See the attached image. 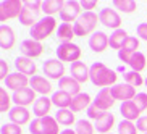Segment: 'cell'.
Returning a JSON list of instances; mask_svg holds the SVG:
<instances>
[{"mask_svg":"<svg viewBox=\"0 0 147 134\" xmlns=\"http://www.w3.org/2000/svg\"><path fill=\"white\" fill-rule=\"evenodd\" d=\"M55 120L58 121L60 126H73L74 123H78L76 118H74V112H71L69 108H63V110H58L55 115Z\"/></svg>","mask_w":147,"mask_h":134,"instance_id":"obj_29","label":"cell"},{"mask_svg":"<svg viewBox=\"0 0 147 134\" xmlns=\"http://www.w3.org/2000/svg\"><path fill=\"white\" fill-rule=\"evenodd\" d=\"M42 126H44V133L45 134H60V125H58V121L55 120L53 116H45L42 118Z\"/></svg>","mask_w":147,"mask_h":134,"instance_id":"obj_32","label":"cell"},{"mask_svg":"<svg viewBox=\"0 0 147 134\" xmlns=\"http://www.w3.org/2000/svg\"><path fill=\"white\" fill-rule=\"evenodd\" d=\"M29 87L34 92L40 94L42 97H47V95L52 92V84H50V81H49V79H45L44 76H39V74H36L34 78H31Z\"/></svg>","mask_w":147,"mask_h":134,"instance_id":"obj_15","label":"cell"},{"mask_svg":"<svg viewBox=\"0 0 147 134\" xmlns=\"http://www.w3.org/2000/svg\"><path fill=\"white\" fill-rule=\"evenodd\" d=\"M136 126H138V131H142L144 134L147 133V116H141L136 121Z\"/></svg>","mask_w":147,"mask_h":134,"instance_id":"obj_47","label":"cell"},{"mask_svg":"<svg viewBox=\"0 0 147 134\" xmlns=\"http://www.w3.org/2000/svg\"><path fill=\"white\" fill-rule=\"evenodd\" d=\"M138 126H136V123H133V121H126L123 120L118 125V134H138Z\"/></svg>","mask_w":147,"mask_h":134,"instance_id":"obj_37","label":"cell"},{"mask_svg":"<svg viewBox=\"0 0 147 134\" xmlns=\"http://www.w3.org/2000/svg\"><path fill=\"white\" fill-rule=\"evenodd\" d=\"M100 23L99 15H95L94 11H84L79 16V20L74 23V32L76 37H84V36L94 34L97 24Z\"/></svg>","mask_w":147,"mask_h":134,"instance_id":"obj_2","label":"cell"},{"mask_svg":"<svg viewBox=\"0 0 147 134\" xmlns=\"http://www.w3.org/2000/svg\"><path fill=\"white\" fill-rule=\"evenodd\" d=\"M105 113H107V112H102V110H100V108H97L94 104H92L91 107L87 108V116L91 118V120H94V121L100 120V118L104 116Z\"/></svg>","mask_w":147,"mask_h":134,"instance_id":"obj_42","label":"cell"},{"mask_svg":"<svg viewBox=\"0 0 147 134\" xmlns=\"http://www.w3.org/2000/svg\"><path fill=\"white\" fill-rule=\"evenodd\" d=\"M133 102L136 104V107L139 108V112H141V113L147 110V94H146V92H139V94L134 97Z\"/></svg>","mask_w":147,"mask_h":134,"instance_id":"obj_38","label":"cell"},{"mask_svg":"<svg viewBox=\"0 0 147 134\" xmlns=\"http://www.w3.org/2000/svg\"><path fill=\"white\" fill-rule=\"evenodd\" d=\"M57 57L60 61H68L69 65H73L81 58V47L73 42L68 44H60L57 48Z\"/></svg>","mask_w":147,"mask_h":134,"instance_id":"obj_6","label":"cell"},{"mask_svg":"<svg viewBox=\"0 0 147 134\" xmlns=\"http://www.w3.org/2000/svg\"><path fill=\"white\" fill-rule=\"evenodd\" d=\"M110 134H113V133H110Z\"/></svg>","mask_w":147,"mask_h":134,"instance_id":"obj_50","label":"cell"},{"mask_svg":"<svg viewBox=\"0 0 147 134\" xmlns=\"http://www.w3.org/2000/svg\"><path fill=\"white\" fill-rule=\"evenodd\" d=\"M42 52H44V47H42V44H40V42H37V40H34V39L23 40V44H21V53H23V57L34 60V58H37V57L42 55Z\"/></svg>","mask_w":147,"mask_h":134,"instance_id":"obj_13","label":"cell"},{"mask_svg":"<svg viewBox=\"0 0 147 134\" xmlns=\"http://www.w3.org/2000/svg\"><path fill=\"white\" fill-rule=\"evenodd\" d=\"M95 131L100 134H110L112 133V128L115 126V116H113V113H105L104 116L100 118V120L95 121Z\"/></svg>","mask_w":147,"mask_h":134,"instance_id":"obj_25","label":"cell"},{"mask_svg":"<svg viewBox=\"0 0 147 134\" xmlns=\"http://www.w3.org/2000/svg\"><path fill=\"white\" fill-rule=\"evenodd\" d=\"M52 99H49V97H39V99L36 100V104L32 105V113L36 115V118H45L49 116V113H50V108H52Z\"/></svg>","mask_w":147,"mask_h":134,"instance_id":"obj_21","label":"cell"},{"mask_svg":"<svg viewBox=\"0 0 147 134\" xmlns=\"http://www.w3.org/2000/svg\"><path fill=\"white\" fill-rule=\"evenodd\" d=\"M29 81H31V78H28L26 74H21L16 71V73L10 74L8 78L5 79V86H7V89H11L13 92H16L29 86Z\"/></svg>","mask_w":147,"mask_h":134,"instance_id":"obj_14","label":"cell"},{"mask_svg":"<svg viewBox=\"0 0 147 134\" xmlns=\"http://www.w3.org/2000/svg\"><path fill=\"white\" fill-rule=\"evenodd\" d=\"M138 48H139V39H138V37H133V36H129V37L126 39L125 45H123V50H128V52L136 53V52H139Z\"/></svg>","mask_w":147,"mask_h":134,"instance_id":"obj_39","label":"cell"},{"mask_svg":"<svg viewBox=\"0 0 147 134\" xmlns=\"http://www.w3.org/2000/svg\"><path fill=\"white\" fill-rule=\"evenodd\" d=\"M29 133L31 134H45L44 133V126H42V120L36 118L29 123Z\"/></svg>","mask_w":147,"mask_h":134,"instance_id":"obj_41","label":"cell"},{"mask_svg":"<svg viewBox=\"0 0 147 134\" xmlns=\"http://www.w3.org/2000/svg\"><path fill=\"white\" fill-rule=\"evenodd\" d=\"M11 102H13V99L10 97L8 94H7V89L5 87H0V112L2 113H10V105H11Z\"/></svg>","mask_w":147,"mask_h":134,"instance_id":"obj_36","label":"cell"},{"mask_svg":"<svg viewBox=\"0 0 147 134\" xmlns=\"http://www.w3.org/2000/svg\"><path fill=\"white\" fill-rule=\"evenodd\" d=\"M74 131H76V134H94L95 126L92 125L89 120H79L78 123H76Z\"/></svg>","mask_w":147,"mask_h":134,"instance_id":"obj_35","label":"cell"},{"mask_svg":"<svg viewBox=\"0 0 147 134\" xmlns=\"http://www.w3.org/2000/svg\"><path fill=\"white\" fill-rule=\"evenodd\" d=\"M138 36L147 42V23H141L138 26Z\"/></svg>","mask_w":147,"mask_h":134,"instance_id":"obj_46","label":"cell"},{"mask_svg":"<svg viewBox=\"0 0 147 134\" xmlns=\"http://www.w3.org/2000/svg\"><path fill=\"white\" fill-rule=\"evenodd\" d=\"M10 76L8 73V65H7V61L5 60H0V79L5 82V79Z\"/></svg>","mask_w":147,"mask_h":134,"instance_id":"obj_44","label":"cell"},{"mask_svg":"<svg viewBox=\"0 0 147 134\" xmlns=\"http://www.w3.org/2000/svg\"><path fill=\"white\" fill-rule=\"evenodd\" d=\"M44 74L49 79H57V81L63 79L65 78V65H63V61H60L58 58L47 60L44 63Z\"/></svg>","mask_w":147,"mask_h":134,"instance_id":"obj_8","label":"cell"},{"mask_svg":"<svg viewBox=\"0 0 147 134\" xmlns=\"http://www.w3.org/2000/svg\"><path fill=\"white\" fill-rule=\"evenodd\" d=\"M57 36H58V39L61 40V44L71 42V40H73V37H76V32H74V24H69V23H61L60 26H58Z\"/></svg>","mask_w":147,"mask_h":134,"instance_id":"obj_28","label":"cell"},{"mask_svg":"<svg viewBox=\"0 0 147 134\" xmlns=\"http://www.w3.org/2000/svg\"><path fill=\"white\" fill-rule=\"evenodd\" d=\"M42 11V2L40 0H26L24 2V7H23V11L20 15V23L23 26H29V28H34L37 23H39V15Z\"/></svg>","mask_w":147,"mask_h":134,"instance_id":"obj_4","label":"cell"},{"mask_svg":"<svg viewBox=\"0 0 147 134\" xmlns=\"http://www.w3.org/2000/svg\"><path fill=\"white\" fill-rule=\"evenodd\" d=\"M133 55H134L133 52H128V50H123V48L118 52V58H120L123 63H128V65H129V61H131V58H133Z\"/></svg>","mask_w":147,"mask_h":134,"instance_id":"obj_43","label":"cell"},{"mask_svg":"<svg viewBox=\"0 0 147 134\" xmlns=\"http://www.w3.org/2000/svg\"><path fill=\"white\" fill-rule=\"evenodd\" d=\"M99 20H100V24H104L105 28L108 29H113V31H118L121 29V18L120 15L112 8H102L99 13Z\"/></svg>","mask_w":147,"mask_h":134,"instance_id":"obj_9","label":"cell"},{"mask_svg":"<svg viewBox=\"0 0 147 134\" xmlns=\"http://www.w3.org/2000/svg\"><path fill=\"white\" fill-rule=\"evenodd\" d=\"M146 87H147V78H146Z\"/></svg>","mask_w":147,"mask_h":134,"instance_id":"obj_49","label":"cell"},{"mask_svg":"<svg viewBox=\"0 0 147 134\" xmlns=\"http://www.w3.org/2000/svg\"><path fill=\"white\" fill-rule=\"evenodd\" d=\"M129 66L133 71H136V73H141V71H144L147 66V60H146V55L141 52H136L133 55V58H131L129 61Z\"/></svg>","mask_w":147,"mask_h":134,"instance_id":"obj_31","label":"cell"},{"mask_svg":"<svg viewBox=\"0 0 147 134\" xmlns=\"http://www.w3.org/2000/svg\"><path fill=\"white\" fill-rule=\"evenodd\" d=\"M71 102H73V97L65 91H57V92L52 94V104L55 105L58 110L69 108L71 107Z\"/></svg>","mask_w":147,"mask_h":134,"instance_id":"obj_26","label":"cell"},{"mask_svg":"<svg viewBox=\"0 0 147 134\" xmlns=\"http://www.w3.org/2000/svg\"><path fill=\"white\" fill-rule=\"evenodd\" d=\"M11 99H13V102L16 104V107H24L28 108L29 105L36 104V92L31 89V87H24V89H21V91H16L13 92V95H11Z\"/></svg>","mask_w":147,"mask_h":134,"instance_id":"obj_11","label":"cell"},{"mask_svg":"<svg viewBox=\"0 0 147 134\" xmlns=\"http://www.w3.org/2000/svg\"><path fill=\"white\" fill-rule=\"evenodd\" d=\"M128 37H129V36H128V32H126L125 29L113 31V34L108 37V45H110V48H115V50L120 52L121 48H123V45H125V42H126Z\"/></svg>","mask_w":147,"mask_h":134,"instance_id":"obj_27","label":"cell"},{"mask_svg":"<svg viewBox=\"0 0 147 134\" xmlns=\"http://www.w3.org/2000/svg\"><path fill=\"white\" fill-rule=\"evenodd\" d=\"M10 116V123L18 126H24L31 121V112L24 107H13L8 113Z\"/></svg>","mask_w":147,"mask_h":134,"instance_id":"obj_16","label":"cell"},{"mask_svg":"<svg viewBox=\"0 0 147 134\" xmlns=\"http://www.w3.org/2000/svg\"><path fill=\"white\" fill-rule=\"evenodd\" d=\"M79 3H81V8L86 10V11H92V10L97 7V2H95V0H82Z\"/></svg>","mask_w":147,"mask_h":134,"instance_id":"obj_45","label":"cell"},{"mask_svg":"<svg viewBox=\"0 0 147 134\" xmlns=\"http://www.w3.org/2000/svg\"><path fill=\"white\" fill-rule=\"evenodd\" d=\"M92 104H94L97 108H100L102 112H108V110L115 105V99H113V95H112V87L102 89V91L97 94V97L94 99Z\"/></svg>","mask_w":147,"mask_h":134,"instance_id":"obj_12","label":"cell"},{"mask_svg":"<svg viewBox=\"0 0 147 134\" xmlns=\"http://www.w3.org/2000/svg\"><path fill=\"white\" fill-rule=\"evenodd\" d=\"M113 5H115L120 11H123V13H133V11H136V8H138V3H136L134 0H115Z\"/></svg>","mask_w":147,"mask_h":134,"instance_id":"obj_33","label":"cell"},{"mask_svg":"<svg viewBox=\"0 0 147 134\" xmlns=\"http://www.w3.org/2000/svg\"><path fill=\"white\" fill-rule=\"evenodd\" d=\"M81 15H82L81 3L76 2V0H66L60 11V18L63 20V23H69V24L78 21Z\"/></svg>","mask_w":147,"mask_h":134,"instance_id":"obj_7","label":"cell"},{"mask_svg":"<svg viewBox=\"0 0 147 134\" xmlns=\"http://www.w3.org/2000/svg\"><path fill=\"white\" fill-rule=\"evenodd\" d=\"M92 102H94V100L91 99V95L86 94V92H81L79 95L73 97V102H71L69 110H71V112H74V113L84 112V110H87V108L92 105Z\"/></svg>","mask_w":147,"mask_h":134,"instance_id":"obj_24","label":"cell"},{"mask_svg":"<svg viewBox=\"0 0 147 134\" xmlns=\"http://www.w3.org/2000/svg\"><path fill=\"white\" fill-rule=\"evenodd\" d=\"M146 134H147V133H146Z\"/></svg>","mask_w":147,"mask_h":134,"instance_id":"obj_51","label":"cell"},{"mask_svg":"<svg viewBox=\"0 0 147 134\" xmlns=\"http://www.w3.org/2000/svg\"><path fill=\"white\" fill-rule=\"evenodd\" d=\"M125 82L133 87H141L142 84H146V79H142V76L136 71H128L125 73Z\"/></svg>","mask_w":147,"mask_h":134,"instance_id":"obj_34","label":"cell"},{"mask_svg":"<svg viewBox=\"0 0 147 134\" xmlns=\"http://www.w3.org/2000/svg\"><path fill=\"white\" fill-rule=\"evenodd\" d=\"M112 95L115 100H121V102H129V100H134L136 97V87L129 86V84H115L112 87Z\"/></svg>","mask_w":147,"mask_h":134,"instance_id":"obj_10","label":"cell"},{"mask_svg":"<svg viewBox=\"0 0 147 134\" xmlns=\"http://www.w3.org/2000/svg\"><path fill=\"white\" fill-rule=\"evenodd\" d=\"M89 69H91V73H89L91 82L97 87H104V89L105 87H110V86H113L118 79V74L115 73L113 69H110L108 66H105L104 63H100V61L92 63V65L89 66Z\"/></svg>","mask_w":147,"mask_h":134,"instance_id":"obj_1","label":"cell"},{"mask_svg":"<svg viewBox=\"0 0 147 134\" xmlns=\"http://www.w3.org/2000/svg\"><path fill=\"white\" fill-rule=\"evenodd\" d=\"M69 73H71V76L79 84H82V82H86V81H91V76H89L91 69L87 68V65L84 61H76V63H73V65L69 66Z\"/></svg>","mask_w":147,"mask_h":134,"instance_id":"obj_18","label":"cell"},{"mask_svg":"<svg viewBox=\"0 0 147 134\" xmlns=\"http://www.w3.org/2000/svg\"><path fill=\"white\" fill-rule=\"evenodd\" d=\"M0 133L2 134H23V129H21V126L13 125V123H5V125H2Z\"/></svg>","mask_w":147,"mask_h":134,"instance_id":"obj_40","label":"cell"},{"mask_svg":"<svg viewBox=\"0 0 147 134\" xmlns=\"http://www.w3.org/2000/svg\"><path fill=\"white\" fill-rule=\"evenodd\" d=\"M24 7V2L20 0H2L0 2V21L5 23L13 18H20Z\"/></svg>","mask_w":147,"mask_h":134,"instance_id":"obj_5","label":"cell"},{"mask_svg":"<svg viewBox=\"0 0 147 134\" xmlns=\"http://www.w3.org/2000/svg\"><path fill=\"white\" fill-rule=\"evenodd\" d=\"M60 134H76V131H74V129H69V128H66V129H63Z\"/></svg>","mask_w":147,"mask_h":134,"instance_id":"obj_48","label":"cell"},{"mask_svg":"<svg viewBox=\"0 0 147 134\" xmlns=\"http://www.w3.org/2000/svg\"><path fill=\"white\" fill-rule=\"evenodd\" d=\"M65 2L63 0H44L42 2V11L47 16H53V15L60 13L63 8Z\"/></svg>","mask_w":147,"mask_h":134,"instance_id":"obj_30","label":"cell"},{"mask_svg":"<svg viewBox=\"0 0 147 134\" xmlns=\"http://www.w3.org/2000/svg\"><path fill=\"white\" fill-rule=\"evenodd\" d=\"M120 113H121V116H123V120L133 121V123L141 118V112H139V108L136 107V104H134L133 100H129V102H123L121 107H120Z\"/></svg>","mask_w":147,"mask_h":134,"instance_id":"obj_23","label":"cell"},{"mask_svg":"<svg viewBox=\"0 0 147 134\" xmlns=\"http://www.w3.org/2000/svg\"><path fill=\"white\" fill-rule=\"evenodd\" d=\"M15 42H16V37H15L13 29L7 24H2L0 26V47L3 50H11L15 47Z\"/></svg>","mask_w":147,"mask_h":134,"instance_id":"obj_20","label":"cell"},{"mask_svg":"<svg viewBox=\"0 0 147 134\" xmlns=\"http://www.w3.org/2000/svg\"><path fill=\"white\" fill-rule=\"evenodd\" d=\"M58 87H60V91L68 92L71 97H76V95L81 94V84L73 76H65L63 79H60L58 81Z\"/></svg>","mask_w":147,"mask_h":134,"instance_id":"obj_22","label":"cell"},{"mask_svg":"<svg viewBox=\"0 0 147 134\" xmlns=\"http://www.w3.org/2000/svg\"><path fill=\"white\" fill-rule=\"evenodd\" d=\"M57 29V20L53 16H44L39 20V23L36 24L34 28H31V39L37 40V42H42L47 37L53 34V31Z\"/></svg>","mask_w":147,"mask_h":134,"instance_id":"obj_3","label":"cell"},{"mask_svg":"<svg viewBox=\"0 0 147 134\" xmlns=\"http://www.w3.org/2000/svg\"><path fill=\"white\" fill-rule=\"evenodd\" d=\"M15 66H16L18 73L26 74L28 78H34L36 73H37V65L31 58H26V57H18L15 60Z\"/></svg>","mask_w":147,"mask_h":134,"instance_id":"obj_17","label":"cell"},{"mask_svg":"<svg viewBox=\"0 0 147 134\" xmlns=\"http://www.w3.org/2000/svg\"><path fill=\"white\" fill-rule=\"evenodd\" d=\"M89 47L92 48V52L102 53L108 47V36L102 31H95L91 36V39H89Z\"/></svg>","mask_w":147,"mask_h":134,"instance_id":"obj_19","label":"cell"}]
</instances>
